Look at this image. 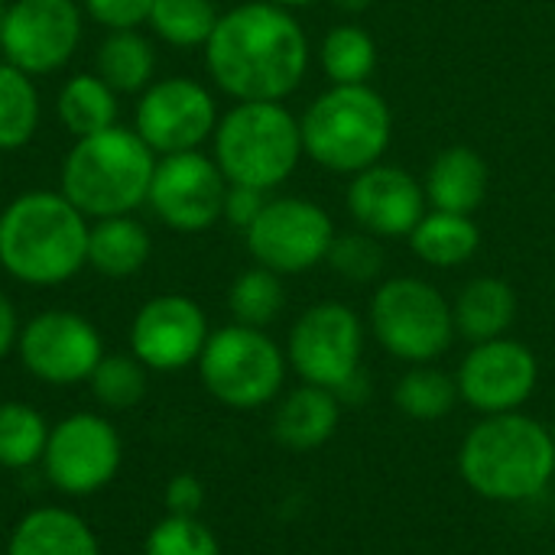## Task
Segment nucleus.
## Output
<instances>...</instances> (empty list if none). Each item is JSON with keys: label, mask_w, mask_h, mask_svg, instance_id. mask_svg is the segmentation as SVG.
<instances>
[{"label": "nucleus", "mask_w": 555, "mask_h": 555, "mask_svg": "<svg viewBox=\"0 0 555 555\" xmlns=\"http://www.w3.org/2000/svg\"><path fill=\"white\" fill-rule=\"evenodd\" d=\"M202 387L228 410L250 413L280 400L286 384V351L267 335V328L224 325L208 335L198 358Z\"/></svg>", "instance_id": "0eeeda50"}, {"label": "nucleus", "mask_w": 555, "mask_h": 555, "mask_svg": "<svg viewBox=\"0 0 555 555\" xmlns=\"http://www.w3.org/2000/svg\"><path fill=\"white\" fill-rule=\"evenodd\" d=\"M49 420L23 403V400H3L0 403V468L7 472H26L36 468L49 446Z\"/></svg>", "instance_id": "c85d7f7f"}, {"label": "nucleus", "mask_w": 555, "mask_h": 555, "mask_svg": "<svg viewBox=\"0 0 555 555\" xmlns=\"http://www.w3.org/2000/svg\"><path fill=\"white\" fill-rule=\"evenodd\" d=\"M228 309H231L237 325H250V328L273 325L283 315V309H286L283 276L267 270V267H260V263L244 270V273H237L231 289H228Z\"/></svg>", "instance_id": "2f4dec72"}, {"label": "nucleus", "mask_w": 555, "mask_h": 555, "mask_svg": "<svg viewBox=\"0 0 555 555\" xmlns=\"http://www.w3.org/2000/svg\"><path fill=\"white\" fill-rule=\"evenodd\" d=\"M452 315L455 332L472 345L504 338L517 319V293L501 276H475L455 296Z\"/></svg>", "instance_id": "5701e85b"}, {"label": "nucleus", "mask_w": 555, "mask_h": 555, "mask_svg": "<svg viewBox=\"0 0 555 555\" xmlns=\"http://www.w3.org/2000/svg\"><path fill=\"white\" fill-rule=\"evenodd\" d=\"M270 198H267V192H260V189H250V185H231L228 182V192H224V211H221V218L228 221V224H234L237 231H247L254 221H257V215L263 211V205H267Z\"/></svg>", "instance_id": "4c0bfd02"}, {"label": "nucleus", "mask_w": 555, "mask_h": 555, "mask_svg": "<svg viewBox=\"0 0 555 555\" xmlns=\"http://www.w3.org/2000/svg\"><path fill=\"white\" fill-rule=\"evenodd\" d=\"M7 555H104L91 524L68 507H33L7 540Z\"/></svg>", "instance_id": "aec40b11"}, {"label": "nucleus", "mask_w": 555, "mask_h": 555, "mask_svg": "<svg viewBox=\"0 0 555 555\" xmlns=\"http://www.w3.org/2000/svg\"><path fill=\"white\" fill-rule=\"evenodd\" d=\"M42 120L36 78L0 59V153H16L33 143Z\"/></svg>", "instance_id": "bb28decb"}, {"label": "nucleus", "mask_w": 555, "mask_h": 555, "mask_svg": "<svg viewBox=\"0 0 555 555\" xmlns=\"http://www.w3.org/2000/svg\"><path fill=\"white\" fill-rule=\"evenodd\" d=\"M348 211L358 228L374 237H410L426 215V189L406 169L374 163L354 172L348 185Z\"/></svg>", "instance_id": "a211bd4d"}, {"label": "nucleus", "mask_w": 555, "mask_h": 555, "mask_svg": "<svg viewBox=\"0 0 555 555\" xmlns=\"http://www.w3.org/2000/svg\"><path fill=\"white\" fill-rule=\"evenodd\" d=\"M393 403L403 416L416 423H439L459 403L455 374L436 364H410V371L393 387Z\"/></svg>", "instance_id": "cd10ccee"}, {"label": "nucleus", "mask_w": 555, "mask_h": 555, "mask_svg": "<svg viewBox=\"0 0 555 555\" xmlns=\"http://www.w3.org/2000/svg\"><path fill=\"white\" fill-rule=\"evenodd\" d=\"M332 241L335 224L328 211L319 202L299 195L270 198L257 221L244 231L250 257L280 276L306 273L325 263Z\"/></svg>", "instance_id": "9b49d317"}, {"label": "nucleus", "mask_w": 555, "mask_h": 555, "mask_svg": "<svg viewBox=\"0 0 555 555\" xmlns=\"http://www.w3.org/2000/svg\"><path fill=\"white\" fill-rule=\"evenodd\" d=\"M367 319L377 345L406 364H436L459 335L452 302L420 276H393L380 283Z\"/></svg>", "instance_id": "6e6552de"}, {"label": "nucleus", "mask_w": 555, "mask_h": 555, "mask_svg": "<svg viewBox=\"0 0 555 555\" xmlns=\"http://www.w3.org/2000/svg\"><path fill=\"white\" fill-rule=\"evenodd\" d=\"M325 263L348 283H374L384 273V247L380 237L367 231H351V234H335Z\"/></svg>", "instance_id": "f704fd0d"}, {"label": "nucleus", "mask_w": 555, "mask_h": 555, "mask_svg": "<svg viewBox=\"0 0 555 555\" xmlns=\"http://www.w3.org/2000/svg\"><path fill=\"white\" fill-rule=\"evenodd\" d=\"M7 7H10V0H0V20H3V13H7Z\"/></svg>", "instance_id": "79ce46f5"}, {"label": "nucleus", "mask_w": 555, "mask_h": 555, "mask_svg": "<svg viewBox=\"0 0 555 555\" xmlns=\"http://www.w3.org/2000/svg\"><path fill=\"white\" fill-rule=\"evenodd\" d=\"M205 68L234 101H283L309 72V39L293 10L250 0L218 16Z\"/></svg>", "instance_id": "f257e3e1"}, {"label": "nucleus", "mask_w": 555, "mask_h": 555, "mask_svg": "<svg viewBox=\"0 0 555 555\" xmlns=\"http://www.w3.org/2000/svg\"><path fill=\"white\" fill-rule=\"evenodd\" d=\"M81 33L85 10L78 0H10L0 20V59L42 78L72 62Z\"/></svg>", "instance_id": "f8f14e48"}, {"label": "nucleus", "mask_w": 555, "mask_h": 555, "mask_svg": "<svg viewBox=\"0 0 555 555\" xmlns=\"http://www.w3.org/2000/svg\"><path fill=\"white\" fill-rule=\"evenodd\" d=\"M553 439H555V429H553Z\"/></svg>", "instance_id": "37998d69"}, {"label": "nucleus", "mask_w": 555, "mask_h": 555, "mask_svg": "<svg viewBox=\"0 0 555 555\" xmlns=\"http://www.w3.org/2000/svg\"><path fill=\"white\" fill-rule=\"evenodd\" d=\"M16 354L33 380L46 387H75L88 384L107 351L91 319L72 309H46L23 322Z\"/></svg>", "instance_id": "ddd939ff"}, {"label": "nucleus", "mask_w": 555, "mask_h": 555, "mask_svg": "<svg viewBox=\"0 0 555 555\" xmlns=\"http://www.w3.org/2000/svg\"><path fill=\"white\" fill-rule=\"evenodd\" d=\"M211 335L205 309L182 293L146 299L130 322V354L153 374H176L198 364Z\"/></svg>", "instance_id": "f3484780"}, {"label": "nucleus", "mask_w": 555, "mask_h": 555, "mask_svg": "<svg viewBox=\"0 0 555 555\" xmlns=\"http://www.w3.org/2000/svg\"><path fill=\"white\" fill-rule=\"evenodd\" d=\"M215 0H153L146 26L156 39L176 49H205L218 26Z\"/></svg>", "instance_id": "7c9ffc66"}, {"label": "nucleus", "mask_w": 555, "mask_h": 555, "mask_svg": "<svg viewBox=\"0 0 555 555\" xmlns=\"http://www.w3.org/2000/svg\"><path fill=\"white\" fill-rule=\"evenodd\" d=\"M302 150L328 172H361L390 146L393 114L371 85H332L299 117Z\"/></svg>", "instance_id": "39448f33"}, {"label": "nucleus", "mask_w": 555, "mask_h": 555, "mask_svg": "<svg viewBox=\"0 0 555 555\" xmlns=\"http://www.w3.org/2000/svg\"><path fill=\"white\" fill-rule=\"evenodd\" d=\"M319 59L332 85H367L377 68V42L364 26L341 23L325 33Z\"/></svg>", "instance_id": "c756f323"}, {"label": "nucleus", "mask_w": 555, "mask_h": 555, "mask_svg": "<svg viewBox=\"0 0 555 555\" xmlns=\"http://www.w3.org/2000/svg\"><path fill=\"white\" fill-rule=\"evenodd\" d=\"M124 465V439L117 426L91 410L68 413L52 423L49 446L39 462L46 481L65 498H91L104 491Z\"/></svg>", "instance_id": "9d476101"}, {"label": "nucleus", "mask_w": 555, "mask_h": 555, "mask_svg": "<svg viewBox=\"0 0 555 555\" xmlns=\"http://www.w3.org/2000/svg\"><path fill=\"white\" fill-rule=\"evenodd\" d=\"M205 485L198 475L192 472H179L166 481V491H163V504H166V514L172 517H198L202 507H205Z\"/></svg>", "instance_id": "e433bc0d"}, {"label": "nucleus", "mask_w": 555, "mask_h": 555, "mask_svg": "<svg viewBox=\"0 0 555 555\" xmlns=\"http://www.w3.org/2000/svg\"><path fill=\"white\" fill-rule=\"evenodd\" d=\"M413 254L436 270H452L468 263L481 247V231L472 221V215H452V211H426L420 224L410 234Z\"/></svg>", "instance_id": "393cba45"}, {"label": "nucleus", "mask_w": 555, "mask_h": 555, "mask_svg": "<svg viewBox=\"0 0 555 555\" xmlns=\"http://www.w3.org/2000/svg\"><path fill=\"white\" fill-rule=\"evenodd\" d=\"M20 312L13 306V299L0 289V361H7L13 351H16V341H20Z\"/></svg>", "instance_id": "58836bf2"}, {"label": "nucleus", "mask_w": 555, "mask_h": 555, "mask_svg": "<svg viewBox=\"0 0 555 555\" xmlns=\"http://www.w3.org/2000/svg\"><path fill=\"white\" fill-rule=\"evenodd\" d=\"M150 387V371L133 354H104L94 374L88 377V390L101 410L124 413L143 403Z\"/></svg>", "instance_id": "473e14b6"}, {"label": "nucleus", "mask_w": 555, "mask_h": 555, "mask_svg": "<svg viewBox=\"0 0 555 555\" xmlns=\"http://www.w3.org/2000/svg\"><path fill=\"white\" fill-rule=\"evenodd\" d=\"M211 143L224 179L260 192L283 185L306 156L299 117L283 101H237L218 117Z\"/></svg>", "instance_id": "423d86ee"}, {"label": "nucleus", "mask_w": 555, "mask_h": 555, "mask_svg": "<svg viewBox=\"0 0 555 555\" xmlns=\"http://www.w3.org/2000/svg\"><path fill=\"white\" fill-rule=\"evenodd\" d=\"M228 179L215 156L202 150L169 153L156 159L146 205L153 215L179 234H198L221 221Z\"/></svg>", "instance_id": "2eb2a0df"}, {"label": "nucleus", "mask_w": 555, "mask_h": 555, "mask_svg": "<svg viewBox=\"0 0 555 555\" xmlns=\"http://www.w3.org/2000/svg\"><path fill=\"white\" fill-rule=\"evenodd\" d=\"M341 423V400L312 384H299L296 390L283 393L273 406V439L289 452H315L338 433Z\"/></svg>", "instance_id": "6ab92c4d"}, {"label": "nucleus", "mask_w": 555, "mask_h": 555, "mask_svg": "<svg viewBox=\"0 0 555 555\" xmlns=\"http://www.w3.org/2000/svg\"><path fill=\"white\" fill-rule=\"evenodd\" d=\"M117 114V91L98 72H78L65 78V85L55 94V117L65 127V133H72V140L114 127Z\"/></svg>", "instance_id": "b1692460"}, {"label": "nucleus", "mask_w": 555, "mask_h": 555, "mask_svg": "<svg viewBox=\"0 0 555 555\" xmlns=\"http://www.w3.org/2000/svg\"><path fill=\"white\" fill-rule=\"evenodd\" d=\"M94 72L117 94H140L153 85L156 49L140 29H107L94 49Z\"/></svg>", "instance_id": "a878e982"}, {"label": "nucleus", "mask_w": 555, "mask_h": 555, "mask_svg": "<svg viewBox=\"0 0 555 555\" xmlns=\"http://www.w3.org/2000/svg\"><path fill=\"white\" fill-rule=\"evenodd\" d=\"M143 555H221V543L198 517L166 514L159 524L150 527L143 540Z\"/></svg>", "instance_id": "72a5a7b5"}, {"label": "nucleus", "mask_w": 555, "mask_h": 555, "mask_svg": "<svg viewBox=\"0 0 555 555\" xmlns=\"http://www.w3.org/2000/svg\"><path fill=\"white\" fill-rule=\"evenodd\" d=\"M270 3H276V7H283V10H299V7H312V3H319V0H270Z\"/></svg>", "instance_id": "a19ab883"}, {"label": "nucleus", "mask_w": 555, "mask_h": 555, "mask_svg": "<svg viewBox=\"0 0 555 555\" xmlns=\"http://www.w3.org/2000/svg\"><path fill=\"white\" fill-rule=\"evenodd\" d=\"M459 400L481 416L517 413L530 403L540 384L537 354L517 338H491L472 345L455 371Z\"/></svg>", "instance_id": "dca6fc26"}, {"label": "nucleus", "mask_w": 555, "mask_h": 555, "mask_svg": "<svg viewBox=\"0 0 555 555\" xmlns=\"http://www.w3.org/2000/svg\"><path fill=\"white\" fill-rule=\"evenodd\" d=\"M286 361L302 384L338 393L364 371V322L345 302H315L289 328Z\"/></svg>", "instance_id": "1a4fd4ad"}, {"label": "nucleus", "mask_w": 555, "mask_h": 555, "mask_svg": "<svg viewBox=\"0 0 555 555\" xmlns=\"http://www.w3.org/2000/svg\"><path fill=\"white\" fill-rule=\"evenodd\" d=\"M215 94L189 75L153 78L133 107V130L156 156L202 150V143L215 137Z\"/></svg>", "instance_id": "4468645a"}, {"label": "nucleus", "mask_w": 555, "mask_h": 555, "mask_svg": "<svg viewBox=\"0 0 555 555\" xmlns=\"http://www.w3.org/2000/svg\"><path fill=\"white\" fill-rule=\"evenodd\" d=\"M459 475L491 504H530L555 481L553 429L537 416H481L459 446Z\"/></svg>", "instance_id": "f03ea898"}, {"label": "nucleus", "mask_w": 555, "mask_h": 555, "mask_svg": "<svg viewBox=\"0 0 555 555\" xmlns=\"http://www.w3.org/2000/svg\"><path fill=\"white\" fill-rule=\"evenodd\" d=\"M153 254V237L137 215L98 218L88 228V267L107 280L137 276Z\"/></svg>", "instance_id": "4be33fe9"}, {"label": "nucleus", "mask_w": 555, "mask_h": 555, "mask_svg": "<svg viewBox=\"0 0 555 555\" xmlns=\"http://www.w3.org/2000/svg\"><path fill=\"white\" fill-rule=\"evenodd\" d=\"M341 13H364L374 0H332Z\"/></svg>", "instance_id": "ea45409f"}, {"label": "nucleus", "mask_w": 555, "mask_h": 555, "mask_svg": "<svg viewBox=\"0 0 555 555\" xmlns=\"http://www.w3.org/2000/svg\"><path fill=\"white\" fill-rule=\"evenodd\" d=\"M156 159L133 127L114 124L72 143L59 166V192L88 221L133 215L146 205Z\"/></svg>", "instance_id": "20e7f679"}, {"label": "nucleus", "mask_w": 555, "mask_h": 555, "mask_svg": "<svg viewBox=\"0 0 555 555\" xmlns=\"http://www.w3.org/2000/svg\"><path fill=\"white\" fill-rule=\"evenodd\" d=\"M488 163L472 146H446L426 169V198L439 211L452 215H475L488 195Z\"/></svg>", "instance_id": "412c9836"}, {"label": "nucleus", "mask_w": 555, "mask_h": 555, "mask_svg": "<svg viewBox=\"0 0 555 555\" xmlns=\"http://www.w3.org/2000/svg\"><path fill=\"white\" fill-rule=\"evenodd\" d=\"M91 221L55 189H29L0 211V267L10 280L49 289L88 267Z\"/></svg>", "instance_id": "7ed1b4c3"}, {"label": "nucleus", "mask_w": 555, "mask_h": 555, "mask_svg": "<svg viewBox=\"0 0 555 555\" xmlns=\"http://www.w3.org/2000/svg\"><path fill=\"white\" fill-rule=\"evenodd\" d=\"M81 10L104 29H140L150 20L153 0H81Z\"/></svg>", "instance_id": "c9c22d12"}]
</instances>
